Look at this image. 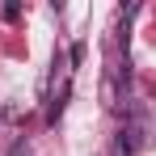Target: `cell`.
Listing matches in <instances>:
<instances>
[{"label": "cell", "mask_w": 156, "mask_h": 156, "mask_svg": "<svg viewBox=\"0 0 156 156\" xmlns=\"http://www.w3.org/2000/svg\"><path fill=\"white\" fill-rule=\"evenodd\" d=\"M9 156H30V144H26V139H17V144L9 148Z\"/></svg>", "instance_id": "6da1fadb"}]
</instances>
